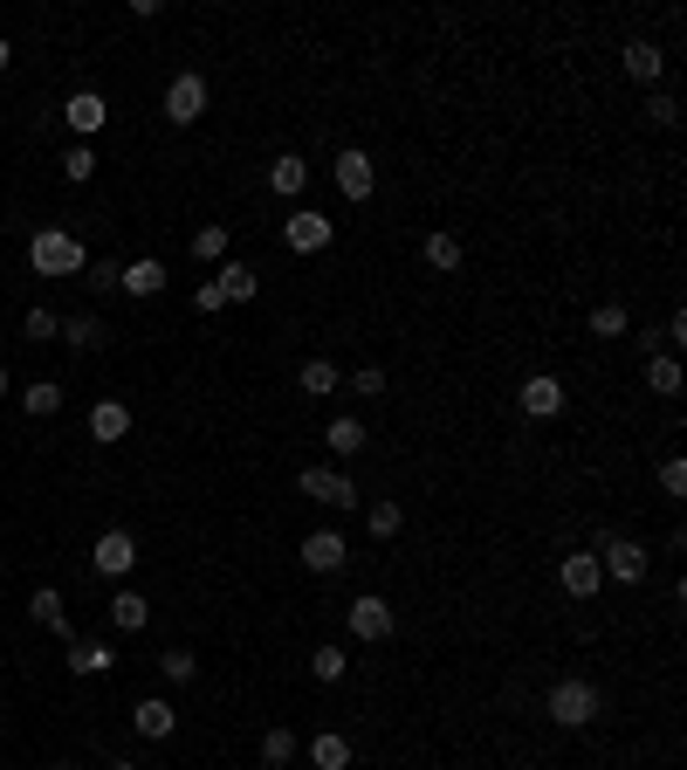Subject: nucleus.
I'll use <instances>...</instances> for the list:
<instances>
[{
  "label": "nucleus",
  "instance_id": "obj_1",
  "mask_svg": "<svg viewBox=\"0 0 687 770\" xmlns=\"http://www.w3.org/2000/svg\"><path fill=\"white\" fill-rule=\"evenodd\" d=\"M598 709H605V695H598V681H584V675H564L543 695V715H550L557 729H592Z\"/></svg>",
  "mask_w": 687,
  "mask_h": 770
},
{
  "label": "nucleus",
  "instance_id": "obj_2",
  "mask_svg": "<svg viewBox=\"0 0 687 770\" xmlns=\"http://www.w3.org/2000/svg\"><path fill=\"white\" fill-rule=\"evenodd\" d=\"M83 262L90 254H83V241H76L69 227H42V235L28 241V269L35 275H83Z\"/></svg>",
  "mask_w": 687,
  "mask_h": 770
},
{
  "label": "nucleus",
  "instance_id": "obj_3",
  "mask_svg": "<svg viewBox=\"0 0 687 770\" xmlns=\"http://www.w3.org/2000/svg\"><path fill=\"white\" fill-rule=\"evenodd\" d=\"M296 489L310 502H323V509H358V482H351L344 468H317V461H310V468L296 475Z\"/></svg>",
  "mask_w": 687,
  "mask_h": 770
},
{
  "label": "nucleus",
  "instance_id": "obj_4",
  "mask_svg": "<svg viewBox=\"0 0 687 770\" xmlns=\"http://www.w3.org/2000/svg\"><path fill=\"white\" fill-rule=\"evenodd\" d=\"M330 241H337V220L317 214V207H296V214L283 220V248H289V254H323Z\"/></svg>",
  "mask_w": 687,
  "mask_h": 770
},
{
  "label": "nucleus",
  "instance_id": "obj_5",
  "mask_svg": "<svg viewBox=\"0 0 687 770\" xmlns=\"http://www.w3.org/2000/svg\"><path fill=\"white\" fill-rule=\"evenodd\" d=\"M330 179H337V193L351 200V207H365L371 186H378V166H371V151L344 145V151H337V166H330Z\"/></svg>",
  "mask_w": 687,
  "mask_h": 770
},
{
  "label": "nucleus",
  "instance_id": "obj_6",
  "mask_svg": "<svg viewBox=\"0 0 687 770\" xmlns=\"http://www.w3.org/2000/svg\"><path fill=\"white\" fill-rule=\"evenodd\" d=\"M344 626H351V639H365V647H378V639H392V626H399V612L378 599V592H365V599H351V612H344Z\"/></svg>",
  "mask_w": 687,
  "mask_h": 770
},
{
  "label": "nucleus",
  "instance_id": "obj_7",
  "mask_svg": "<svg viewBox=\"0 0 687 770\" xmlns=\"http://www.w3.org/2000/svg\"><path fill=\"white\" fill-rule=\"evenodd\" d=\"M598 571L619 578V585H640L646 578V544H632V536H598Z\"/></svg>",
  "mask_w": 687,
  "mask_h": 770
},
{
  "label": "nucleus",
  "instance_id": "obj_8",
  "mask_svg": "<svg viewBox=\"0 0 687 770\" xmlns=\"http://www.w3.org/2000/svg\"><path fill=\"white\" fill-rule=\"evenodd\" d=\"M207 117V76H172L165 83V124H199Z\"/></svg>",
  "mask_w": 687,
  "mask_h": 770
},
{
  "label": "nucleus",
  "instance_id": "obj_9",
  "mask_svg": "<svg viewBox=\"0 0 687 770\" xmlns=\"http://www.w3.org/2000/svg\"><path fill=\"white\" fill-rule=\"evenodd\" d=\"M557 585L577 599V605H592L598 599V585H605V571H598V551H571L564 564H557Z\"/></svg>",
  "mask_w": 687,
  "mask_h": 770
},
{
  "label": "nucleus",
  "instance_id": "obj_10",
  "mask_svg": "<svg viewBox=\"0 0 687 770\" xmlns=\"http://www.w3.org/2000/svg\"><path fill=\"white\" fill-rule=\"evenodd\" d=\"M90 564H96L104 578H124V571L138 564V536H131V530H104V536H96V551H90Z\"/></svg>",
  "mask_w": 687,
  "mask_h": 770
},
{
  "label": "nucleus",
  "instance_id": "obj_11",
  "mask_svg": "<svg viewBox=\"0 0 687 770\" xmlns=\"http://www.w3.org/2000/svg\"><path fill=\"white\" fill-rule=\"evenodd\" d=\"M302 564H310L317 578H330V571H344V564H351V544L337 530H310V536H302Z\"/></svg>",
  "mask_w": 687,
  "mask_h": 770
},
{
  "label": "nucleus",
  "instance_id": "obj_12",
  "mask_svg": "<svg viewBox=\"0 0 687 770\" xmlns=\"http://www.w3.org/2000/svg\"><path fill=\"white\" fill-rule=\"evenodd\" d=\"M523 414H529V420H557V414H564V378L529 372V378H523Z\"/></svg>",
  "mask_w": 687,
  "mask_h": 770
},
{
  "label": "nucleus",
  "instance_id": "obj_13",
  "mask_svg": "<svg viewBox=\"0 0 687 770\" xmlns=\"http://www.w3.org/2000/svg\"><path fill=\"white\" fill-rule=\"evenodd\" d=\"M62 117H69V132H76V138H96V132L111 124V104H104L96 90H76L69 104H62Z\"/></svg>",
  "mask_w": 687,
  "mask_h": 770
},
{
  "label": "nucleus",
  "instance_id": "obj_14",
  "mask_svg": "<svg viewBox=\"0 0 687 770\" xmlns=\"http://www.w3.org/2000/svg\"><path fill=\"white\" fill-rule=\"evenodd\" d=\"M214 282H220V296H227V303H254V296H262V269L234 262V254H227V262L214 269Z\"/></svg>",
  "mask_w": 687,
  "mask_h": 770
},
{
  "label": "nucleus",
  "instance_id": "obj_15",
  "mask_svg": "<svg viewBox=\"0 0 687 770\" xmlns=\"http://www.w3.org/2000/svg\"><path fill=\"white\" fill-rule=\"evenodd\" d=\"M323 448L337 454V461H351V454H365V448H371V433H365V420H358V414H337V420L323 427Z\"/></svg>",
  "mask_w": 687,
  "mask_h": 770
},
{
  "label": "nucleus",
  "instance_id": "obj_16",
  "mask_svg": "<svg viewBox=\"0 0 687 770\" xmlns=\"http://www.w3.org/2000/svg\"><path fill=\"white\" fill-rule=\"evenodd\" d=\"M131 729H138V736H151V743H165L172 729H180V709L159 702V695H145V702L131 709Z\"/></svg>",
  "mask_w": 687,
  "mask_h": 770
},
{
  "label": "nucleus",
  "instance_id": "obj_17",
  "mask_svg": "<svg viewBox=\"0 0 687 770\" xmlns=\"http://www.w3.org/2000/svg\"><path fill=\"white\" fill-rule=\"evenodd\" d=\"M626 76L640 90H660V76H667V56H660L653 42H626Z\"/></svg>",
  "mask_w": 687,
  "mask_h": 770
},
{
  "label": "nucleus",
  "instance_id": "obj_18",
  "mask_svg": "<svg viewBox=\"0 0 687 770\" xmlns=\"http://www.w3.org/2000/svg\"><path fill=\"white\" fill-rule=\"evenodd\" d=\"M131 433V406L124 399H96L90 406V441H124Z\"/></svg>",
  "mask_w": 687,
  "mask_h": 770
},
{
  "label": "nucleus",
  "instance_id": "obj_19",
  "mask_svg": "<svg viewBox=\"0 0 687 770\" xmlns=\"http://www.w3.org/2000/svg\"><path fill=\"white\" fill-rule=\"evenodd\" d=\"M104 338H111V324L96 317V310H83V317H62V344H69V351H104Z\"/></svg>",
  "mask_w": 687,
  "mask_h": 770
},
{
  "label": "nucleus",
  "instance_id": "obj_20",
  "mask_svg": "<svg viewBox=\"0 0 687 770\" xmlns=\"http://www.w3.org/2000/svg\"><path fill=\"white\" fill-rule=\"evenodd\" d=\"M28 612H35V626H48L56 639H76V626H69V612H62V592H56V585H42V592L28 599Z\"/></svg>",
  "mask_w": 687,
  "mask_h": 770
},
{
  "label": "nucleus",
  "instance_id": "obj_21",
  "mask_svg": "<svg viewBox=\"0 0 687 770\" xmlns=\"http://www.w3.org/2000/svg\"><path fill=\"white\" fill-rule=\"evenodd\" d=\"M296 385H302V393H310V399H330V393H344V372L330 365V358H302Z\"/></svg>",
  "mask_w": 687,
  "mask_h": 770
},
{
  "label": "nucleus",
  "instance_id": "obj_22",
  "mask_svg": "<svg viewBox=\"0 0 687 770\" xmlns=\"http://www.w3.org/2000/svg\"><path fill=\"white\" fill-rule=\"evenodd\" d=\"M268 186L283 193V200H296L302 186H310V159H302V151H283V159L268 166Z\"/></svg>",
  "mask_w": 687,
  "mask_h": 770
},
{
  "label": "nucleus",
  "instance_id": "obj_23",
  "mask_svg": "<svg viewBox=\"0 0 687 770\" xmlns=\"http://www.w3.org/2000/svg\"><path fill=\"white\" fill-rule=\"evenodd\" d=\"M227 254H234V235H227L220 220H207V227L193 235V262H199V269H220Z\"/></svg>",
  "mask_w": 687,
  "mask_h": 770
},
{
  "label": "nucleus",
  "instance_id": "obj_24",
  "mask_svg": "<svg viewBox=\"0 0 687 770\" xmlns=\"http://www.w3.org/2000/svg\"><path fill=\"white\" fill-rule=\"evenodd\" d=\"M117 290H124V296H159V290H165V262H151V254H145V262H124Z\"/></svg>",
  "mask_w": 687,
  "mask_h": 770
},
{
  "label": "nucleus",
  "instance_id": "obj_25",
  "mask_svg": "<svg viewBox=\"0 0 687 770\" xmlns=\"http://www.w3.org/2000/svg\"><path fill=\"white\" fill-rule=\"evenodd\" d=\"M117 654L104 647V639H69V675H111Z\"/></svg>",
  "mask_w": 687,
  "mask_h": 770
},
{
  "label": "nucleus",
  "instance_id": "obj_26",
  "mask_svg": "<svg viewBox=\"0 0 687 770\" xmlns=\"http://www.w3.org/2000/svg\"><path fill=\"white\" fill-rule=\"evenodd\" d=\"M310 763H317V770H351V736L317 729V736H310Z\"/></svg>",
  "mask_w": 687,
  "mask_h": 770
},
{
  "label": "nucleus",
  "instance_id": "obj_27",
  "mask_svg": "<svg viewBox=\"0 0 687 770\" xmlns=\"http://www.w3.org/2000/svg\"><path fill=\"white\" fill-rule=\"evenodd\" d=\"M646 393L680 399V358H674V351H653V358H646Z\"/></svg>",
  "mask_w": 687,
  "mask_h": 770
},
{
  "label": "nucleus",
  "instance_id": "obj_28",
  "mask_svg": "<svg viewBox=\"0 0 687 770\" xmlns=\"http://www.w3.org/2000/svg\"><path fill=\"white\" fill-rule=\"evenodd\" d=\"M111 626L145 633V626H151V599H145V592H117V599H111Z\"/></svg>",
  "mask_w": 687,
  "mask_h": 770
},
{
  "label": "nucleus",
  "instance_id": "obj_29",
  "mask_svg": "<svg viewBox=\"0 0 687 770\" xmlns=\"http://www.w3.org/2000/svg\"><path fill=\"white\" fill-rule=\"evenodd\" d=\"M426 269H440V275H454L461 269V235H447V227H434V235H426Z\"/></svg>",
  "mask_w": 687,
  "mask_h": 770
},
{
  "label": "nucleus",
  "instance_id": "obj_30",
  "mask_svg": "<svg viewBox=\"0 0 687 770\" xmlns=\"http://www.w3.org/2000/svg\"><path fill=\"white\" fill-rule=\"evenodd\" d=\"M21 414H35V420L62 414V385H56V378H35V385H21Z\"/></svg>",
  "mask_w": 687,
  "mask_h": 770
},
{
  "label": "nucleus",
  "instance_id": "obj_31",
  "mask_svg": "<svg viewBox=\"0 0 687 770\" xmlns=\"http://www.w3.org/2000/svg\"><path fill=\"white\" fill-rule=\"evenodd\" d=\"M626 330H632V317H626V303H619V296L592 303V338H626Z\"/></svg>",
  "mask_w": 687,
  "mask_h": 770
},
{
  "label": "nucleus",
  "instance_id": "obj_32",
  "mask_svg": "<svg viewBox=\"0 0 687 770\" xmlns=\"http://www.w3.org/2000/svg\"><path fill=\"white\" fill-rule=\"evenodd\" d=\"M344 667H351V654L337 647V639H323V647L310 654V675H317L323 688H330V681H344Z\"/></svg>",
  "mask_w": 687,
  "mask_h": 770
},
{
  "label": "nucleus",
  "instance_id": "obj_33",
  "mask_svg": "<svg viewBox=\"0 0 687 770\" xmlns=\"http://www.w3.org/2000/svg\"><path fill=\"white\" fill-rule=\"evenodd\" d=\"M399 523H405V509H399V502H386V496L365 502V530H371V536H399Z\"/></svg>",
  "mask_w": 687,
  "mask_h": 770
},
{
  "label": "nucleus",
  "instance_id": "obj_34",
  "mask_svg": "<svg viewBox=\"0 0 687 770\" xmlns=\"http://www.w3.org/2000/svg\"><path fill=\"white\" fill-rule=\"evenodd\" d=\"M289 757H296V729H283V723L262 729V763H268V770H283Z\"/></svg>",
  "mask_w": 687,
  "mask_h": 770
},
{
  "label": "nucleus",
  "instance_id": "obj_35",
  "mask_svg": "<svg viewBox=\"0 0 687 770\" xmlns=\"http://www.w3.org/2000/svg\"><path fill=\"white\" fill-rule=\"evenodd\" d=\"M21 338H35V344H48V338H62V317L48 310V303H35L28 317H21Z\"/></svg>",
  "mask_w": 687,
  "mask_h": 770
},
{
  "label": "nucleus",
  "instance_id": "obj_36",
  "mask_svg": "<svg viewBox=\"0 0 687 770\" xmlns=\"http://www.w3.org/2000/svg\"><path fill=\"white\" fill-rule=\"evenodd\" d=\"M62 179H69V186H90V179H96V151L90 145H69L62 151Z\"/></svg>",
  "mask_w": 687,
  "mask_h": 770
},
{
  "label": "nucleus",
  "instance_id": "obj_37",
  "mask_svg": "<svg viewBox=\"0 0 687 770\" xmlns=\"http://www.w3.org/2000/svg\"><path fill=\"white\" fill-rule=\"evenodd\" d=\"M646 117L660 124V132H674V124H680V97H674V90H653V97H646Z\"/></svg>",
  "mask_w": 687,
  "mask_h": 770
},
{
  "label": "nucleus",
  "instance_id": "obj_38",
  "mask_svg": "<svg viewBox=\"0 0 687 770\" xmlns=\"http://www.w3.org/2000/svg\"><path fill=\"white\" fill-rule=\"evenodd\" d=\"M159 675H165V681H193V675H199V660H193L186 647H165V654H159Z\"/></svg>",
  "mask_w": 687,
  "mask_h": 770
},
{
  "label": "nucleus",
  "instance_id": "obj_39",
  "mask_svg": "<svg viewBox=\"0 0 687 770\" xmlns=\"http://www.w3.org/2000/svg\"><path fill=\"white\" fill-rule=\"evenodd\" d=\"M83 275L111 296V290H117V275H124V262H117V254H96V262H83Z\"/></svg>",
  "mask_w": 687,
  "mask_h": 770
},
{
  "label": "nucleus",
  "instance_id": "obj_40",
  "mask_svg": "<svg viewBox=\"0 0 687 770\" xmlns=\"http://www.w3.org/2000/svg\"><path fill=\"white\" fill-rule=\"evenodd\" d=\"M344 385H351L358 399H378V393H386V372H378V365H358V372H351Z\"/></svg>",
  "mask_w": 687,
  "mask_h": 770
},
{
  "label": "nucleus",
  "instance_id": "obj_41",
  "mask_svg": "<svg viewBox=\"0 0 687 770\" xmlns=\"http://www.w3.org/2000/svg\"><path fill=\"white\" fill-rule=\"evenodd\" d=\"M193 310H199V317H220V310H227V296H220V282H214V275L193 290Z\"/></svg>",
  "mask_w": 687,
  "mask_h": 770
},
{
  "label": "nucleus",
  "instance_id": "obj_42",
  "mask_svg": "<svg viewBox=\"0 0 687 770\" xmlns=\"http://www.w3.org/2000/svg\"><path fill=\"white\" fill-rule=\"evenodd\" d=\"M660 489H667V496H687V461H680V454L660 461Z\"/></svg>",
  "mask_w": 687,
  "mask_h": 770
},
{
  "label": "nucleus",
  "instance_id": "obj_43",
  "mask_svg": "<svg viewBox=\"0 0 687 770\" xmlns=\"http://www.w3.org/2000/svg\"><path fill=\"white\" fill-rule=\"evenodd\" d=\"M660 338H667V344H687V310H674V317H667V330H660Z\"/></svg>",
  "mask_w": 687,
  "mask_h": 770
},
{
  "label": "nucleus",
  "instance_id": "obj_44",
  "mask_svg": "<svg viewBox=\"0 0 687 770\" xmlns=\"http://www.w3.org/2000/svg\"><path fill=\"white\" fill-rule=\"evenodd\" d=\"M8 63H14V48H8V42H0V69H8Z\"/></svg>",
  "mask_w": 687,
  "mask_h": 770
},
{
  "label": "nucleus",
  "instance_id": "obj_45",
  "mask_svg": "<svg viewBox=\"0 0 687 770\" xmlns=\"http://www.w3.org/2000/svg\"><path fill=\"white\" fill-rule=\"evenodd\" d=\"M0 399H8V365H0Z\"/></svg>",
  "mask_w": 687,
  "mask_h": 770
},
{
  "label": "nucleus",
  "instance_id": "obj_46",
  "mask_svg": "<svg viewBox=\"0 0 687 770\" xmlns=\"http://www.w3.org/2000/svg\"><path fill=\"white\" fill-rule=\"evenodd\" d=\"M111 770H138V763H111Z\"/></svg>",
  "mask_w": 687,
  "mask_h": 770
},
{
  "label": "nucleus",
  "instance_id": "obj_47",
  "mask_svg": "<svg viewBox=\"0 0 687 770\" xmlns=\"http://www.w3.org/2000/svg\"><path fill=\"white\" fill-rule=\"evenodd\" d=\"M56 770H76V763H56Z\"/></svg>",
  "mask_w": 687,
  "mask_h": 770
}]
</instances>
